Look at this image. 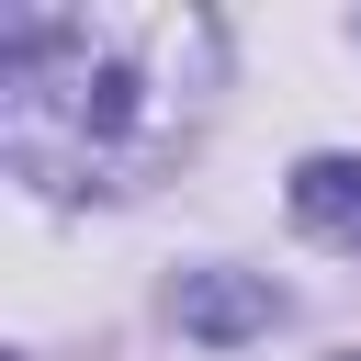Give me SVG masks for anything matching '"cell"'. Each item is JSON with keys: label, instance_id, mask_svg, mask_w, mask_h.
Masks as SVG:
<instances>
[{"label": "cell", "instance_id": "1", "mask_svg": "<svg viewBox=\"0 0 361 361\" xmlns=\"http://www.w3.org/2000/svg\"><path fill=\"white\" fill-rule=\"evenodd\" d=\"M180 56H214L192 11H11L0 158L45 192H135L192 124Z\"/></svg>", "mask_w": 361, "mask_h": 361}, {"label": "cell", "instance_id": "2", "mask_svg": "<svg viewBox=\"0 0 361 361\" xmlns=\"http://www.w3.org/2000/svg\"><path fill=\"white\" fill-rule=\"evenodd\" d=\"M180 327H192V338H259V327H271V293L203 271V282H180Z\"/></svg>", "mask_w": 361, "mask_h": 361}, {"label": "cell", "instance_id": "3", "mask_svg": "<svg viewBox=\"0 0 361 361\" xmlns=\"http://www.w3.org/2000/svg\"><path fill=\"white\" fill-rule=\"evenodd\" d=\"M293 226L305 237H350L361 226V158H305L293 169Z\"/></svg>", "mask_w": 361, "mask_h": 361}]
</instances>
